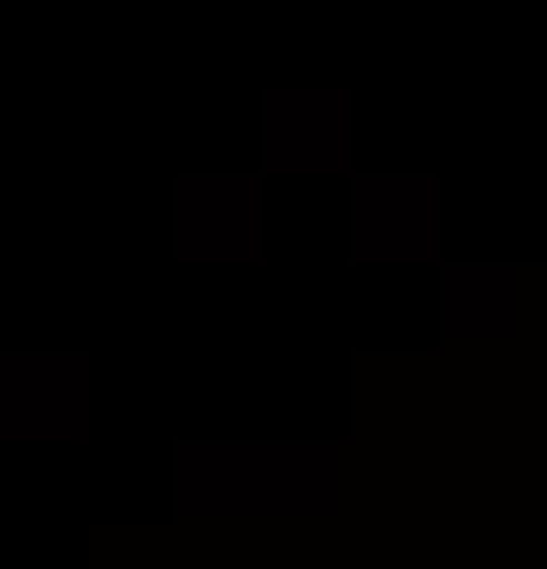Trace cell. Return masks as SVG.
Instances as JSON below:
<instances>
[{"label": "cell", "mask_w": 547, "mask_h": 569, "mask_svg": "<svg viewBox=\"0 0 547 569\" xmlns=\"http://www.w3.org/2000/svg\"><path fill=\"white\" fill-rule=\"evenodd\" d=\"M263 176H340L350 164V88H263Z\"/></svg>", "instance_id": "cell-4"}, {"label": "cell", "mask_w": 547, "mask_h": 569, "mask_svg": "<svg viewBox=\"0 0 547 569\" xmlns=\"http://www.w3.org/2000/svg\"><path fill=\"white\" fill-rule=\"evenodd\" d=\"M165 219H176V263H263V241H274L252 176H176Z\"/></svg>", "instance_id": "cell-3"}, {"label": "cell", "mask_w": 547, "mask_h": 569, "mask_svg": "<svg viewBox=\"0 0 547 569\" xmlns=\"http://www.w3.org/2000/svg\"><path fill=\"white\" fill-rule=\"evenodd\" d=\"M187 526H340L350 449L340 438H176Z\"/></svg>", "instance_id": "cell-1"}, {"label": "cell", "mask_w": 547, "mask_h": 569, "mask_svg": "<svg viewBox=\"0 0 547 569\" xmlns=\"http://www.w3.org/2000/svg\"><path fill=\"white\" fill-rule=\"evenodd\" d=\"M88 417H99V361L88 351H0V427L11 438H88Z\"/></svg>", "instance_id": "cell-2"}, {"label": "cell", "mask_w": 547, "mask_h": 569, "mask_svg": "<svg viewBox=\"0 0 547 569\" xmlns=\"http://www.w3.org/2000/svg\"><path fill=\"white\" fill-rule=\"evenodd\" d=\"M526 296H537L526 263H449L438 274V340L449 351H515L526 340Z\"/></svg>", "instance_id": "cell-6"}, {"label": "cell", "mask_w": 547, "mask_h": 569, "mask_svg": "<svg viewBox=\"0 0 547 569\" xmlns=\"http://www.w3.org/2000/svg\"><path fill=\"white\" fill-rule=\"evenodd\" d=\"M438 209V176H350V263H427Z\"/></svg>", "instance_id": "cell-5"}]
</instances>
